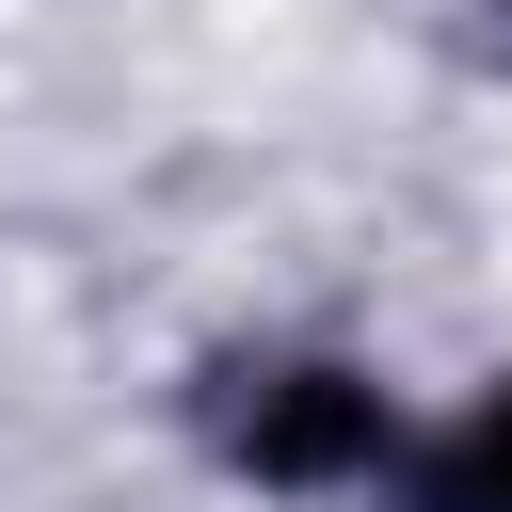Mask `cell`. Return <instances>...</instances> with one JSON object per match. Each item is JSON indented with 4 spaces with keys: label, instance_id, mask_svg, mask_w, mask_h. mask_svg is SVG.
I'll use <instances>...</instances> for the list:
<instances>
[{
    "label": "cell",
    "instance_id": "obj_2",
    "mask_svg": "<svg viewBox=\"0 0 512 512\" xmlns=\"http://www.w3.org/2000/svg\"><path fill=\"white\" fill-rule=\"evenodd\" d=\"M432 496H448V512H512V384H496V400H480V416L448 432V464H432Z\"/></svg>",
    "mask_w": 512,
    "mask_h": 512
},
{
    "label": "cell",
    "instance_id": "obj_1",
    "mask_svg": "<svg viewBox=\"0 0 512 512\" xmlns=\"http://www.w3.org/2000/svg\"><path fill=\"white\" fill-rule=\"evenodd\" d=\"M400 432H384V384H352V368H256V400H240V464L256 480H368Z\"/></svg>",
    "mask_w": 512,
    "mask_h": 512
}]
</instances>
